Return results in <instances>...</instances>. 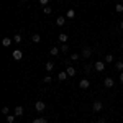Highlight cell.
Instances as JSON below:
<instances>
[{"instance_id": "6da1fadb", "label": "cell", "mask_w": 123, "mask_h": 123, "mask_svg": "<svg viewBox=\"0 0 123 123\" xmlns=\"http://www.w3.org/2000/svg\"><path fill=\"white\" fill-rule=\"evenodd\" d=\"M92 108H94V112H100V110L104 108V104H102L100 100H95L94 105H92Z\"/></svg>"}, {"instance_id": "7a4b0ae2", "label": "cell", "mask_w": 123, "mask_h": 123, "mask_svg": "<svg viewBox=\"0 0 123 123\" xmlns=\"http://www.w3.org/2000/svg\"><path fill=\"white\" fill-rule=\"evenodd\" d=\"M104 69H105V62H102V61H97V62H95V71L102 72Z\"/></svg>"}, {"instance_id": "3957f363", "label": "cell", "mask_w": 123, "mask_h": 123, "mask_svg": "<svg viewBox=\"0 0 123 123\" xmlns=\"http://www.w3.org/2000/svg\"><path fill=\"white\" fill-rule=\"evenodd\" d=\"M35 107H36V112H44V108H46L44 102H36V104H35Z\"/></svg>"}, {"instance_id": "277c9868", "label": "cell", "mask_w": 123, "mask_h": 123, "mask_svg": "<svg viewBox=\"0 0 123 123\" xmlns=\"http://www.w3.org/2000/svg\"><path fill=\"white\" fill-rule=\"evenodd\" d=\"M21 57H23V53H21L20 49H15V51H13V59H17V61H20Z\"/></svg>"}, {"instance_id": "5b68a950", "label": "cell", "mask_w": 123, "mask_h": 123, "mask_svg": "<svg viewBox=\"0 0 123 123\" xmlns=\"http://www.w3.org/2000/svg\"><path fill=\"white\" fill-rule=\"evenodd\" d=\"M89 84H90V82H89V79H82V80H80V84H79V87H80V89H89Z\"/></svg>"}, {"instance_id": "8992f818", "label": "cell", "mask_w": 123, "mask_h": 123, "mask_svg": "<svg viewBox=\"0 0 123 123\" xmlns=\"http://www.w3.org/2000/svg\"><path fill=\"white\" fill-rule=\"evenodd\" d=\"M90 54H92V49H90V48L82 49V57H90Z\"/></svg>"}, {"instance_id": "52a82bcc", "label": "cell", "mask_w": 123, "mask_h": 123, "mask_svg": "<svg viewBox=\"0 0 123 123\" xmlns=\"http://www.w3.org/2000/svg\"><path fill=\"white\" fill-rule=\"evenodd\" d=\"M105 87H107V89H110V87H113V79H110V77H107V79H105Z\"/></svg>"}, {"instance_id": "ba28073f", "label": "cell", "mask_w": 123, "mask_h": 123, "mask_svg": "<svg viewBox=\"0 0 123 123\" xmlns=\"http://www.w3.org/2000/svg\"><path fill=\"white\" fill-rule=\"evenodd\" d=\"M56 25H59V26L66 25V18H64V17H57V20H56Z\"/></svg>"}, {"instance_id": "9c48e42d", "label": "cell", "mask_w": 123, "mask_h": 123, "mask_svg": "<svg viewBox=\"0 0 123 123\" xmlns=\"http://www.w3.org/2000/svg\"><path fill=\"white\" fill-rule=\"evenodd\" d=\"M67 72H59V74H57V79H59V80H61V82H62V80H66L67 79Z\"/></svg>"}, {"instance_id": "30bf717a", "label": "cell", "mask_w": 123, "mask_h": 123, "mask_svg": "<svg viewBox=\"0 0 123 123\" xmlns=\"http://www.w3.org/2000/svg\"><path fill=\"white\" fill-rule=\"evenodd\" d=\"M57 38H59V41H61V43H66V41H67V35H66V33H61Z\"/></svg>"}, {"instance_id": "8fae6325", "label": "cell", "mask_w": 123, "mask_h": 123, "mask_svg": "<svg viewBox=\"0 0 123 123\" xmlns=\"http://www.w3.org/2000/svg\"><path fill=\"white\" fill-rule=\"evenodd\" d=\"M2 44L7 48V46H10L12 44V38H3V41H2Z\"/></svg>"}, {"instance_id": "7c38bea8", "label": "cell", "mask_w": 123, "mask_h": 123, "mask_svg": "<svg viewBox=\"0 0 123 123\" xmlns=\"http://www.w3.org/2000/svg\"><path fill=\"white\" fill-rule=\"evenodd\" d=\"M49 53H51V56H57L59 54V48H51Z\"/></svg>"}, {"instance_id": "4fadbf2b", "label": "cell", "mask_w": 123, "mask_h": 123, "mask_svg": "<svg viewBox=\"0 0 123 123\" xmlns=\"http://www.w3.org/2000/svg\"><path fill=\"white\" fill-rule=\"evenodd\" d=\"M66 72H67V76H74V74H76V69L69 66V67H67V71H66Z\"/></svg>"}, {"instance_id": "5bb4252c", "label": "cell", "mask_w": 123, "mask_h": 123, "mask_svg": "<svg viewBox=\"0 0 123 123\" xmlns=\"http://www.w3.org/2000/svg\"><path fill=\"white\" fill-rule=\"evenodd\" d=\"M15 115H18V117H20V115H23V107H20V105H18V107L15 108Z\"/></svg>"}, {"instance_id": "9a60e30c", "label": "cell", "mask_w": 123, "mask_h": 123, "mask_svg": "<svg viewBox=\"0 0 123 123\" xmlns=\"http://www.w3.org/2000/svg\"><path fill=\"white\" fill-rule=\"evenodd\" d=\"M67 18H74V17H76V12H74V10H67Z\"/></svg>"}, {"instance_id": "2e32d148", "label": "cell", "mask_w": 123, "mask_h": 123, "mask_svg": "<svg viewBox=\"0 0 123 123\" xmlns=\"http://www.w3.org/2000/svg\"><path fill=\"white\" fill-rule=\"evenodd\" d=\"M53 67H54V62H51V61H49V62H46V71H49V72H51V71H53Z\"/></svg>"}, {"instance_id": "e0dca14e", "label": "cell", "mask_w": 123, "mask_h": 123, "mask_svg": "<svg viewBox=\"0 0 123 123\" xmlns=\"http://www.w3.org/2000/svg\"><path fill=\"white\" fill-rule=\"evenodd\" d=\"M33 123H48V120H46V118H35Z\"/></svg>"}, {"instance_id": "ac0fdd59", "label": "cell", "mask_w": 123, "mask_h": 123, "mask_svg": "<svg viewBox=\"0 0 123 123\" xmlns=\"http://www.w3.org/2000/svg\"><path fill=\"white\" fill-rule=\"evenodd\" d=\"M31 39H33V43H39L41 36H39V35H33V36H31Z\"/></svg>"}, {"instance_id": "d6986e66", "label": "cell", "mask_w": 123, "mask_h": 123, "mask_svg": "<svg viewBox=\"0 0 123 123\" xmlns=\"http://www.w3.org/2000/svg\"><path fill=\"white\" fill-rule=\"evenodd\" d=\"M115 69H117V71H123V61L122 62H117V64H115Z\"/></svg>"}, {"instance_id": "ffe728a7", "label": "cell", "mask_w": 123, "mask_h": 123, "mask_svg": "<svg viewBox=\"0 0 123 123\" xmlns=\"http://www.w3.org/2000/svg\"><path fill=\"white\" fill-rule=\"evenodd\" d=\"M115 10H117L118 13H122V12H123V5H122V3H117V7H115Z\"/></svg>"}, {"instance_id": "44dd1931", "label": "cell", "mask_w": 123, "mask_h": 123, "mask_svg": "<svg viewBox=\"0 0 123 123\" xmlns=\"http://www.w3.org/2000/svg\"><path fill=\"white\" fill-rule=\"evenodd\" d=\"M13 41H15V43H21V35H15V36H13Z\"/></svg>"}, {"instance_id": "7402d4cb", "label": "cell", "mask_w": 123, "mask_h": 123, "mask_svg": "<svg viewBox=\"0 0 123 123\" xmlns=\"http://www.w3.org/2000/svg\"><path fill=\"white\" fill-rule=\"evenodd\" d=\"M112 61H113V56L112 54H107L105 56V62H112Z\"/></svg>"}, {"instance_id": "603a6c76", "label": "cell", "mask_w": 123, "mask_h": 123, "mask_svg": "<svg viewBox=\"0 0 123 123\" xmlns=\"http://www.w3.org/2000/svg\"><path fill=\"white\" fill-rule=\"evenodd\" d=\"M7 122H8V123H13V122H15V117H13V115H8V117H7Z\"/></svg>"}, {"instance_id": "cb8c5ba5", "label": "cell", "mask_w": 123, "mask_h": 123, "mask_svg": "<svg viewBox=\"0 0 123 123\" xmlns=\"http://www.w3.org/2000/svg\"><path fill=\"white\" fill-rule=\"evenodd\" d=\"M61 51H62V53H67V51H69V46H67L66 43L62 44V48H61Z\"/></svg>"}, {"instance_id": "d4e9b609", "label": "cell", "mask_w": 123, "mask_h": 123, "mask_svg": "<svg viewBox=\"0 0 123 123\" xmlns=\"http://www.w3.org/2000/svg\"><path fill=\"white\" fill-rule=\"evenodd\" d=\"M43 12H44L46 15H51V12H53V10L49 8V7H44V8H43Z\"/></svg>"}, {"instance_id": "484cf974", "label": "cell", "mask_w": 123, "mask_h": 123, "mask_svg": "<svg viewBox=\"0 0 123 123\" xmlns=\"http://www.w3.org/2000/svg\"><path fill=\"white\" fill-rule=\"evenodd\" d=\"M79 54H77V53H74V54H72V56H71V59H72V61H77V59H79Z\"/></svg>"}, {"instance_id": "4316f807", "label": "cell", "mask_w": 123, "mask_h": 123, "mask_svg": "<svg viewBox=\"0 0 123 123\" xmlns=\"http://www.w3.org/2000/svg\"><path fill=\"white\" fill-rule=\"evenodd\" d=\"M90 71H92V64H89V66H85V72H87V74H90Z\"/></svg>"}, {"instance_id": "83f0119b", "label": "cell", "mask_w": 123, "mask_h": 123, "mask_svg": "<svg viewBox=\"0 0 123 123\" xmlns=\"http://www.w3.org/2000/svg\"><path fill=\"white\" fill-rule=\"evenodd\" d=\"M51 80H53V79H51V76H48V77H44V82H46V84H49V82H51Z\"/></svg>"}, {"instance_id": "f1b7e54d", "label": "cell", "mask_w": 123, "mask_h": 123, "mask_svg": "<svg viewBox=\"0 0 123 123\" xmlns=\"http://www.w3.org/2000/svg\"><path fill=\"white\" fill-rule=\"evenodd\" d=\"M2 113L7 115V113H8V108H7V107H3V108H2Z\"/></svg>"}, {"instance_id": "f546056e", "label": "cell", "mask_w": 123, "mask_h": 123, "mask_svg": "<svg viewBox=\"0 0 123 123\" xmlns=\"http://www.w3.org/2000/svg\"><path fill=\"white\" fill-rule=\"evenodd\" d=\"M48 2H49V0H39V3H41V5H48Z\"/></svg>"}, {"instance_id": "4dcf8cb0", "label": "cell", "mask_w": 123, "mask_h": 123, "mask_svg": "<svg viewBox=\"0 0 123 123\" xmlns=\"http://www.w3.org/2000/svg\"><path fill=\"white\" fill-rule=\"evenodd\" d=\"M97 123H107V122H105L104 118H100V120H97Z\"/></svg>"}, {"instance_id": "1f68e13d", "label": "cell", "mask_w": 123, "mask_h": 123, "mask_svg": "<svg viewBox=\"0 0 123 123\" xmlns=\"http://www.w3.org/2000/svg\"><path fill=\"white\" fill-rule=\"evenodd\" d=\"M120 80H122V82H123V72H122V74H120Z\"/></svg>"}, {"instance_id": "d6a6232c", "label": "cell", "mask_w": 123, "mask_h": 123, "mask_svg": "<svg viewBox=\"0 0 123 123\" xmlns=\"http://www.w3.org/2000/svg\"><path fill=\"white\" fill-rule=\"evenodd\" d=\"M120 28H122V30H123V21H122V23H120Z\"/></svg>"}, {"instance_id": "836d02e7", "label": "cell", "mask_w": 123, "mask_h": 123, "mask_svg": "<svg viewBox=\"0 0 123 123\" xmlns=\"http://www.w3.org/2000/svg\"><path fill=\"white\" fill-rule=\"evenodd\" d=\"M122 49H123V43H122Z\"/></svg>"}, {"instance_id": "e575fe53", "label": "cell", "mask_w": 123, "mask_h": 123, "mask_svg": "<svg viewBox=\"0 0 123 123\" xmlns=\"http://www.w3.org/2000/svg\"><path fill=\"white\" fill-rule=\"evenodd\" d=\"M23 2H25V0H23Z\"/></svg>"}, {"instance_id": "d590c367", "label": "cell", "mask_w": 123, "mask_h": 123, "mask_svg": "<svg viewBox=\"0 0 123 123\" xmlns=\"http://www.w3.org/2000/svg\"><path fill=\"white\" fill-rule=\"evenodd\" d=\"M122 2H123V0H122Z\"/></svg>"}]
</instances>
